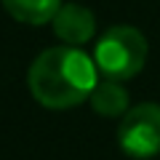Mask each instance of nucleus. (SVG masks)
Wrapping results in <instances>:
<instances>
[{
	"label": "nucleus",
	"instance_id": "obj_4",
	"mask_svg": "<svg viewBox=\"0 0 160 160\" xmlns=\"http://www.w3.org/2000/svg\"><path fill=\"white\" fill-rule=\"evenodd\" d=\"M53 32L62 40L64 46H86L88 40H93L96 35V19H93V11L80 3H67V6L59 8V13L53 16Z\"/></svg>",
	"mask_w": 160,
	"mask_h": 160
},
{
	"label": "nucleus",
	"instance_id": "obj_2",
	"mask_svg": "<svg viewBox=\"0 0 160 160\" xmlns=\"http://www.w3.org/2000/svg\"><path fill=\"white\" fill-rule=\"evenodd\" d=\"M93 62L104 78L131 80L133 75L142 72L147 62V40L136 27H128V24L109 27L96 40Z\"/></svg>",
	"mask_w": 160,
	"mask_h": 160
},
{
	"label": "nucleus",
	"instance_id": "obj_6",
	"mask_svg": "<svg viewBox=\"0 0 160 160\" xmlns=\"http://www.w3.org/2000/svg\"><path fill=\"white\" fill-rule=\"evenodd\" d=\"M0 3L16 22L32 24V27L53 22V16L62 8V0H0Z\"/></svg>",
	"mask_w": 160,
	"mask_h": 160
},
{
	"label": "nucleus",
	"instance_id": "obj_5",
	"mask_svg": "<svg viewBox=\"0 0 160 160\" xmlns=\"http://www.w3.org/2000/svg\"><path fill=\"white\" fill-rule=\"evenodd\" d=\"M91 109L102 118H123L128 112V91L123 86V80H112V78H102L96 83V88L88 96Z\"/></svg>",
	"mask_w": 160,
	"mask_h": 160
},
{
	"label": "nucleus",
	"instance_id": "obj_1",
	"mask_svg": "<svg viewBox=\"0 0 160 160\" xmlns=\"http://www.w3.org/2000/svg\"><path fill=\"white\" fill-rule=\"evenodd\" d=\"M96 83V62L75 46L46 48L27 69L29 93L48 109H69L88 102Z\"/></svg>",
	"mask_w": 160,
	"mask_h": 160
},
{
	"label": "nucleus",
	"instance_id": "obj_3",
	"mask_svg": "<svg viewBox=\"0 0 160 160\" xmlns=\"http://www.w3.org/2000/svg\"><path fill=\"white\" fill-rule=\"evenodd\" d=\"M118 144L133 160H147L160 152V104L144 102L131 107L118 126Z\"/></svg>",
	"mask_w": 160,
	"mask_h": 160
}]
</instances>
